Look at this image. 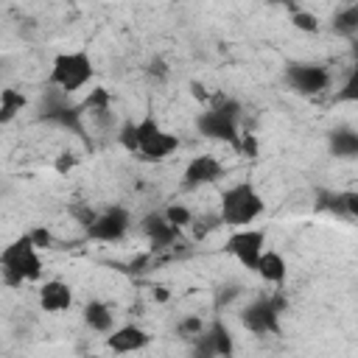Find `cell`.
<instances>
[{
	"label": "cell",
	"instance_id": "1",
	"mask_svg": "<svg viewBox=\"0 0 358 358\" xmlns=\"http://www.w3.org/2000/svg\"><path fill=\"white\" fill-rule=\"evenodd\" d=\"M238 120H241V103L224 92H215V95H210L207 109L196 117V129L201 137L227 143L229 148L238 151V143H241Z\"/></svg>",
	"mask_w": 358,
	"mask_h": 358
},
{
	"label": "cell",
	"instance_id": "2",
	"mask_svg": "<svg viewBox=\"0 0 358 358\" xmlns=\"http://www.w3.org/2000/svg\"><path fill=\"white\" fill-rule=\"evenodd\" d=\"M0 277L11 288L42 277V257H39V249L31 243L28 232L17 235L0 249Z\"/></svg>",
	"mask_w": 358,
	"mask_h": 358
},
{
	"label": "cell",
	"instance_id": "3",
	"mask_svg": "<svg viewBox=\"0 0 358 358\" xmlns=\"http://www.w3.org/2000/svg\"><path fill=\"white\" fill-rule=\"evenodd\" d=\"M95 76V62L90 56V50L78 48V50H62L53 56L50 62V73H48V87L73 95L78 90H84Z\"/></svg>",
	"mask_w": 358,
	"mask_h": 358
},
{
	"label": "cell",
	"instance_id": "4",
	"mask_svg": "<svg viewBox=\"0 0 358 358\" xmlns=\"http://www.w3.org/2000/svg\"><path fill=\"white\" fill-rule=\"evenodd\" d=\"M263 210H266V201L257 193V187L252 182H238L221 193L218 218H221V224H227L232 229H243V227L255 224L263 215Z\"/></svg>",
	"mask_w": 358,
	"mask_h": 358
},
{
	"label": "cell",
	"instance_id": "5",
	"mask_svg": "<svg viewBox=\"0 0 358 358\" xmlns=\"http://www.w3.org/2000/svg\"><path fill=\"white\" fill-rule=\"evenodd\" d=\"M39 120L53 123V126H59V129H64V131L81 137L87 145H92L90 137H87V123H84L81 106L73 103L70 95L53 90V87H48V90L42 92V98H39Z\"/></svg>",
	"mask_w": 358,
	"mask_h": 358
},
{
	"label": "cell",
	"instance_id": "6",
	"mask_svg": "<svg viewBox=\"0 0 358 358\" xmlns=\"http://www.w3.org/2000/svg\"><path fill=\"white\" fill-rule=\"evenodd\" d=\"M134 129H137V148H134V154L140 159L162 162V159H168V157H173L179 151V137L171 134L168 129H162L151 115L137 120Z\"/></svg>",
	"mask_w": 358,
	"mask_h": 358
},
{
	"label": "cell",
	"instance_id": "7",
	"mask_svg": "<svg viewBox=\"0 0 358 358\" xmlns=\"http://www.w3.org/2000/svg\"><path fill=\"white\" fill-rule=\"evenodd\" d=\"M285 296L282 294H268V296H257L252 299L243 310H241V324L255 333V336H280V316L285 310Z\"/></svg>",
	"mask_w": 358,
	"mask_h": 358
},
{
	"label": "cell",
	"instance_id": "8",
	"mask_svg": "<svg viewBox=\"0 0 358 358\" xmlns=\"http://www.w3.org/2000/svg\"><path fill=\"white\" fill-rule=\"evenodd\" d=\"M129 229H131V213L123 204H112L92 218V224L84 229V235L98 243H117L129 235Z\"/></svg>",
	"mask_w": 358,
	"mask_h": 358
},
{
	"label": "cell",
	"instance_id": "9",
	"mask_svg": "<svg viewBox=\"0 0 358 358\" xmlns=\"http://www.w3.org/2000/svg\"><path fill=\"white\" fill-rule=\"evenodd\" d=\"M266 249V232L257 229V227H243V229H232L227 243H224V252L232 255L243 268L255 271L260 255Z\"/></svg>",
	"mask_w": 358,
	"mask_h": 358
},
{
	"label": "cell",
	"instance_id": "10",
	"mask_svg": "<svg viewBox=\"0 0 358 358\" xmlns=\"http://www.w3.org/2000/svg\"><path fill=\"white\" fill-rule=\"evenodd\" d=\"M285 81L299 95H319L330 87V70L316 62H288Z\"/></svg>",
	"mask_w": 358,
	"mask_h": 358
},
{
	"label": "cell",
	"instance_id": "11",
	"mask_svg": "<svg viewBox=\"0 0 358 358\" xmlns=\"http://www.w3.org/2000/svg\"><path fill=\"white\" fill-rule=\"evenodd\" d=\"M151 344V333L143 327V324H120L115 327L109 336H106V347L115 352V355H129V352H140Z\"/></svg>",
	"mask_w": 358,
	"mask_h": 358
},
{
	"label": "cell",
	"instance_id": "12",
	"mask_svg": "<svg viewBox=\"0 0 358 358\" xmlns=\"http://www.w3.org/2000/svg\"><path fill=\"white\" fill-rule=\"evenodd\" d=\"M224 176V165L213 157V154H199V157H193L187 165H185V171H182V185L187 187V190H193V187H201V185H213V182H218Z\"/></svg>",
	"mask_w": 358,
	"mask_h": 358
},
{
	"label": "cell",
	"instance_id": "13",
	"mask_svg": "<svg viewBox=\"0 0 358 358\" xmlns=\"http://www.w3.org/2000/svg\"><path fill=\"white\" fill-rule=\"evenodd\" d=\"M319 213H330L338 215L344 221H355L358 218V193L355 190H316V204Z\"/></svg>",
	"mask_w": 358,
	"mask_h": 358
},
{
	"label": "cell",
	"instance_id": "14",
	"mask_svg": "<svg viewBox=\"0 0 358 358\" xmlns=\"http://www.w3.org/2000/svg\"><path fill=\"white\" fill-rule=\"evenodd\" d=\"M140 232L145 235L151 252L171 249V246L179 241V235H182L179 229H173V227L165 221L162 213H148V215H143V221H140Z\"/></svg>",
	"mask_w": 358,
	"mask_h": 358
},
{
	"label": "cell",
	"instance_id": "15",
	"mask_svg": "<svg viewBox=\"0 0 358 358\" xmlns=\"http://www.w3.org/2000/svg\"><path fill=\"white\" fill-rule=\"evenodd\" d=\"M36 302H39V308L45 313H64L73 305V288L64 280H45L39 285Z\"/></svg>",
	"mask_w": 358,
	"mask_h": 358
},
{
	"label": "cell",
	"instance_id": "16",
	"mask_svg": "<svg viewBox=\"0 0 358 358\" xmlns=\"http://www.w3.org/2000/svg\"><path fill=\"white\" fill-rule=\"evenodd\" d=\"M255 274L266 285H282L285 277H288V263L277 249H263V255H260V260L255 266Z\"/></svg>",
	"mask_w": 358,
	"mask_h": 358
},
{
	"label": "cell",
	"instance_id": "17",
	"mask_svg": "<svg viewBox=\"0 0 358 358\" xmlns=\"http://www.w3.org/2000/svg\"><path fill=\"white\" fill-rule=\"evenodd\" d=\"M327 148L338 159H355L358 157V131L352 126H336L327 134Z\"/></svg>",
	"mask_w": 358,
	"mask_h": 358
},
{
	"label": "cell",
	"instance_id": "18",
	"mask_svg": "<svg viewBox=\"0 0 358 358\" xmlns=\"http://www.w3.org/2000/svg\"><path fill=\"white\" fill-rule=\"evenodd\" d=\"M81 316H84V324H87L90 330H95V333L109 336V333L115 330V313H112V308H109L106 302H101V299H90V302L84 305Z\"/></svg>",
	"mask_w": 358,
	"mask_h": 358
},
{
	"label": "cell",
	"instance_id": "19",
	"mask_svg": "<svg viewBox=\"0 0 358 358\" xmlns=\"http://www.w3.org/2000/svg\"><path fill=\"white\" fill-rule=\"evenodd\" d=\"M204 333H207V338H210V344H213V350H215V358H232V355H235V338H232L229 327H227L221 319L210 322V324L204 327Z\"/></svg>",
	"mask_w": 358,
	"mask_h": 358
},
{
	"label": "cell",
	"instance_id": "20",
	"mask_svg": "<svg viewBox=\"0 0 358 358\" xmlns=\"http://www.w3.org/2000/svg\"><path fill=\"white\" fill-rule=\"evenodd\" d=\"M28 106V98H25V92H20V90H14V87H6V90H0V126H6V123H11L22 109Z\"/></svg>",
	"mask_w": 358,
	"mask_h": 358
},
{
	"label": "cell",
	"instance_id": "21",
	"mask_svg": "<svg viewBox=\"0 0 358 358\" xmlns=\"http://www.w3.org/2000/svg\"><path fill=\"white\" fill-rule=\"evenodd\" d=\"M333 31L338 36H355L358 34V3H350L333 14Z\"/></svg>",
	"mask_w": 358,
	"mask_h": 358
},
{
	"label": "cell",
	"instance_id": "22",
	"mask_svg": "<svg viewBox=\"0 0 358 358\" xmlns=\"http://www.w3.org/2000/svg\"><path fill=\"white\" fill-rule=\"evenodd\" d=\"M162 215H165V221H168L173 229H179V232H182L185 227H190V224H193V218H196V215L190 213V207H185L182 201L168 204V207L162 210Z\"/></svg>",
	"mask_w": 358,
	"mask_h": 358
},
{
	"label": "cell",
	"instance_id": "23",
	"mask_svg": "<svg viewBox=\"0 0 358 358\" xmlns=\"http://www.w3.org/2000/svg\"><path fill=\"white\" fill-rule=\"evenodd\" d=\"M204 327H207V324L201 322V316H182L173 330H176V336H179L182 341H190V344H193V341L204 333Z\"/></svg>",
	"mask_w": 358,
	"mask_h": 358
},
{
	"label": "cell",
	"instance_id": "24",
	"mask_svg": "<svg viewBox=\"0 0 358 358\" xmlns=\"http://www.w3.org/2000/svg\"><path fill=\"white\" fill-rule=\"evenodd\" d=\"M291 25L296 31H302V34H316L319 31V17L313 11H308V8H294L291 11Z\"/></svg>",
	"mask_w": 358,
	"mask_h": 358
},
{
	"label": "cell",
	"instance_id": "25",
	"mask_svg": "<svg viewBox=\"0 0 358 358\" xmlns=\"http://www.w3.org/2000/svg\"><path fill=\"white\" fill-rule=\"evenodd\" d=\"M28 238H31V243L42 252V249H53V243H56V238H53V232L48 229V227H34L31 232H28Z\"/></svg>",
	"mask_w": 358,
	"mask_h": 358
},
{
	"label": "cell",
	"instance_id": "26",
	"mask_svg": "<svg viewBox=\"0 0 358 358\" xmlns=\"http://www.w3.org/2000/svg\"><path fill=\"white\" fill-rule=\"evenodd\" d=\"M117 143H120L129 154H134V148H137V129H134V120H129V123L120 126V131H117Z\"/></svg>",
	"mask_w": 358,
	"mask_h": 358
},
{
	"label": "cell",
	"instance_id": "27",
	"mask_svg": "<svg viewBox=\"0 0 358 358\" xmlns=\"http://www.w3.org/2000/svg\"><path fill=\"white\" fill-rule=\"evenodd\" d=\"M190 227L196 229V238H204L207 232H213V229L221 227V218H218V213H215V215H204V218H193Z\"/></svg>",
	"mask_w": 358,
	"mask_h": 358
},
{
	"label": "cell",
	"instance_id": "28",
	"mask_svg": "<svg viewBox=\"0 0 358 358\" xmlns=\"http://www.w3.org/2000/svg\"><path fill=\"white\" fill-rule=\"evenodd\" d=\"M355 98H358V70L352 67L347 81H344V87H341V92H338V101H355Z\"/></svg>",
	"mask_w": 358,
	"mask_h": 358
},
{
	"label": "cell",
	"instance_id": "29",
	"mask_svg": "<svg viewBox=\"0 0 358 358\" xmlns=\"http://www.w3.org/2000/svg\"><path fill=\"white\" fill-rule=\"evenodd\" d=\"M70 215H73V218H76V221H78V224H81V227L87 229V227L92 224V218H95L98 213H95V210H92L90 204H73V207H70Z\"/></svg>",
	"mask_w": 358,
	"mask_h": 358
},
{
	"label": "cell",
	"instance_id": "30",
	"mask_svg": "<svg viewBox=\"0 0 358 358\" xmlns=\"http://www.w3.org/2000/svg\"><path fill=\"white\" fill-rule=\"evenodd\" d=\"M193 358H215V350H213L207 333H201V336L193 341Z\"/></svg>",
	"mask_w": 358,
	"mask_h": 358
},
{
	"label": "cell",
	"instance_id": "31",
	"mask_svg": "<svg viewBox=\"0 0 358 358\" xmlns=\"http://www.w3.org/2000/svg\"><path fill=\"white\" fill-rule=\"evenodd\" d=\"M238 154H243V157H257V137L255 134H241V143H238Z\"/></svg>",
	"mask_w": 358,
	"mask_h": 358
},
{
	"label": "cell",
	"instance_id": "32",
	"mask_svg": "<svg viewBox=\"0 0 358 358\" xmlns=\"http://www.w3.org/2000/svg\"><path fill=\"white\" fill-rule=\"evenodd\" d=\"M73 165H76V157H73V154H67V151L59 154V159H56V171H59V173H67Z\"/></svg>",
	"mask_w": 358,
	"mask_h": 358
},
{
	"label": "cell",
	"instance_id": "33",
	"mask_svg": "<svg viewBox=\"0 0 358 358\" xmlns=\"http://www.w3.org/2000/svg\"><path fill=\"white\" fill-rule=\"evenodd\" d=\"M148 70H151V73H154V76H159V78H162V76H165V73H168V67H165V62H162V59H154V62H151V67H148Z\"/></svg>",
	"mask_w": 358,
	"mask_h": 358
},
{
	"label": "cell",
	"instance_id": "34",
	"mask_svg": "<svg viewBox=\"0 0 358 358\" xmlns=\"http://www.w3.org/2000/svg\"><path fill=\"white\" fill-rule=\"evenodd\" d=\"M154 299H157V302H168V299H171V291H168L165 285H157V288H154Z\"/></svg>",
	"mask_w": 358,
	"mask_h": 358
},
{
	"label": "cell",
	"instance_id": "35",
	"mask_svg": "<svg viewBox=\"0 0 358 358\" xmlns=\"http://www.w3.org/2000/svg\"><path fill=\"white\" fill-rule=\"evenodd\" d=\"M90 358H98V355H90Z\"/></svg>",
	"mask_w": 358,
	"mask_h": 358
}]
</instances>
